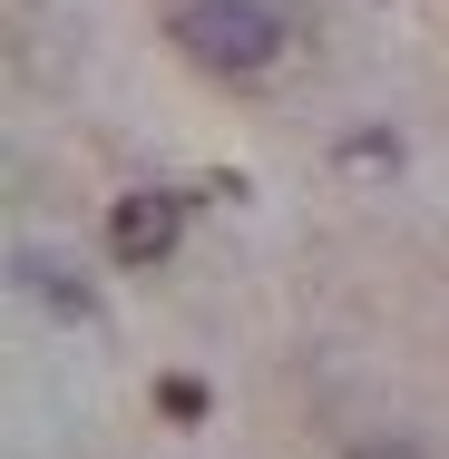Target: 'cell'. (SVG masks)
I'll return each mask as SVG.
<instances>
[{
  "mask_svg": "<svg viewBox=\"0 0 449 459\" xmlns=\"http://www.w3.org/2000/svg\"><path fill=\"white\" fill-rule=\"evenodd\" d=\"M332 157H342V177H401V147L391 137H342Z\"/></svg>",
  "mask_w": 449,
  "mask_h": 459,
  "instance_id": "cell-3",
  "label": "cell"
},
{
  "mask_svg": "<svg viewBox=\"0 0 449 459\" xmlns=\"http://www.w3.org/2000/svg\"><path fill=\"white\" fill-rule=\"evenodd\" d=\"M177 225H186V195L127 186V195L108 205V255H117V264H167V255H177Z\"/></svg>",
  "mask_w": 449,
  "mask_h": 459,
  "instance_id": "cell-2",
  "label": "cell"
},
{
  "mask_svg": "<svg viewBox=\"0 0 449 459\" xmlns=\"http://www.w3.org/2000/svg\"><path fill=\"white\" fill-rule=\"evenodd\" d=\"M177 39H186L195 69L255 79V69H273V49H283V20H273L264 0H186V10H177Z\"/></svg>",
  "mask_w": 449,
  "mask_h": 459,
  "instance_id": "cell-1",
  "label": "cell"
},
{
  "mask_svg": "<svg viewBox=\"0 0 449 459\" xmlns=\"http://www.w3.org/2000/svg\"><path fill=\"white\" fill-rule=\"evenodd\" d=\"M157 411H167V420H205V381H157Z\"/></svg>",
  "mask_w": 449,
  "mask_h": 459,
  "instance_id": "cell-4",
  "label": "cell"
}]
</instances>
